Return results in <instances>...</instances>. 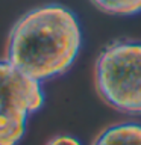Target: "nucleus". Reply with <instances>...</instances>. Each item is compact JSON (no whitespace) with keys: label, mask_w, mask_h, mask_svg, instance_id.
Here are the masks:
<instances>
[{"label":"nucleus","mask_w":141,"mask_h":145,"mask_svg":"<svg viewBox=\"0 0 141 145\" xmlns=\"http://www.w3.org/2000/svg\"><path fill=\"white\" fill-rule=\"evenodd\" d=\"M82 47V29L76 14L50 3L30 9L12 26L6 59L38 82L59 77L70 70Z\"/></svg>","instance_id":"nucleus-1"},{"label":"nucleus","mask_w":141,"mask_h":145,"mask_svg":"<svg viewBox=\"0 0 141 145\" xmlns=\"http://www.w3.org/2000/svg\"><path fill=\"white\" fill-rule=\"evenodd\" d=\"M94 86L108 106L141 116V41L118 39L105 45L94 63Z\"/></svg>","instance_id":"nucleus-2"},{"label":"nucleus","mask_w":141,"mask_h":145,"mask_svg":"<svg viewBox=\"0 0 141 145\" xmlns=\"http://www.w3.org/2000/svg\"><path fill=\"white\" fill-rule=\"evenodd\" d=\"M41 82L32 79L8 59L0 61V145H17L27 120L44 104Z\"/></svg>","instance_id":"nucleus-3"},{"label":"nucleus","mask_w":141,"mask_h":145,"mask_svg":"<svg viewBox=\"0 0 141 145\" xmlns=\"http://www.w3.org/2000/svg\"><path fill=\"white\" fill-rule=\"evenodd\" d=\"M91 145H141V122L112 124L100 131Z\"/></svg>","instance_id":"nucleus-4"},{"label":"nucleus","mask_w":141,"mask_h":145,"mask_svg":"<svg viewBox=\"0 0 141 145\" xmlns=\"http://www.w3.org/2000/svg\"><path fill=\"white\" fill-rule=\"evenodd\" d=\"M94 8L108 15L132 17L141 14V0H90Z\"/></svg>","instance_id":"nucleus-5"},{"label":"nucleus","mask_w":141,"mask_h":145,"mask_svg":"<svg viewBox=\"0 0 141 145\" xmlns=\"http://www.w3.org/2000/svg\"><path fill=\"white\" fill-rule=\"evenodd\" d=\"M45 145H82V144H80L79 139L74 138V136L58 135V136H53L52 139H49Z\"/></svg>","instance_id":"nucleus-6"}]
</instances>
